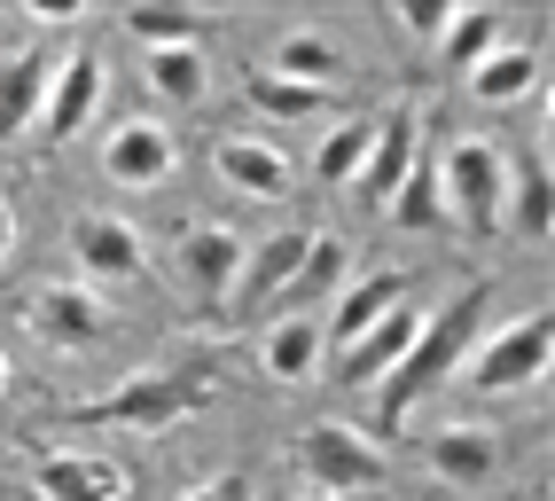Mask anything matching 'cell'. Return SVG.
I'll return each instance as SVG.
<instances>
[{
	"mask_svg": "<svg viewBox=\"0 0 555 501\" xmlns=\"http://www.w3.org/2000/svg\"><path fill=\"white\" fill-rule=\"evenodd\" d=\"M486 306H493V291L486 282H469L462 298H447L438 313H423V330H415V345L399 352V369L384 376V400H376V432H391V423H406V408L423 400V391H438L454 369H462V352L477 345V321H486Z\"/></svg>",
	"mask_w": 555,
	"mask_h": 501,
	"instance_id": "6da1fadb",
	"label": "cell"
},
{
	"mask_svg": "<svg viewBox=\"0 0 555 501\" xmlns=\"http://www.w3.org/2000/svg\"><path fill=\"white\" fill-rule=\"evenodd\" d=\"M204 400H211V376L204 369H133L118 391L70 408V423H102V432H165V423H180Z\"/></svg>",
	"mask_w": 555,
	"mask_h": 501,
	"instance_id": "7a4b0ae2",
	"label": "cell"
},
{
	"mask_svg": "<svg viewBox=\"0 0 555 501\" xmlns=\"http://www.w3.org/2000/svg\"><path fill=\"white\" fill-rule=\"evenodd\" d=\"M438 172V196H447V211L469 228V235H501V196H508V157L493 150L486 133H462L447 141V157L430 165Z\"/></svg>",
	"mask_w": 555,
	"mask_h": 501,
	"instance_id": "3957f363",
	"label": "cell"
},
{
	"mask_svg": "<svg viewBox=\"0 0 555 501\" xmlns=\"http://www.w3.org/2000/svg\"><path fill=\"white\" fill-rule=\"evenodd\" d=\"M298 471L313 478V493H367V486H384L391 454H384L376 432H360V423H313L298 439Z\"/></svg>",
	"mask_w": 555,
	"mask_h": 501,
	"instance_id": "277c9868",
	"label": "cell"
},
{
	"mask_svg": "<svg viewBox=\"0 0 555 501\" xmlns=\"http://www.w3.org/2000/svg\"><path fill=\"white\" fill-rule=\"evenodd\" d=\"M415 165H423V111H415V102H391V111L376 118V141H367L360 172H352L360 211H391V196L406 189Z\"/></svg>",
	"mask_w": 555,
	"mask_h": 501,
	"instance_id": "5b68a950",
	"label": "cell"
},
{
	"mask_svg": "<svg viewBox=\"0 0 555 501\" xmlns=\"http://www.w3.org/2000/svg\"><path fill=\"white\" fill-rule=\"evenodd\" d=\"M243 251H250V235L219 228V220L180 228V243H172V274H180V291L196 298V313H228L235 274H243Z\"/></svg>",
	"mask_w": 555,
	"mask_h": 501,
	"instance_id": "8992f818",
	"label": "cell"
},
{
	"mask_svg": "<svg viewBox=\"0 0 555 501\" xmlns=\"http://www.w3.org/2000/svg\"><path fill=\"white\" fill-rule=\"evenodd\" d=\"M547 352H555V321L547 313H516L508 330H493L486 345H477L469 384L477 391H525V384L547 376Z\"/></svg>",
	"mask_w": 555,
	"mask_h": 501,
	"instance_id": "52a82bcc",
	"label": "cell"
},
{
	"mask_svg": "<svg viewBox=\"0 0 555 501\" xmlns=\"http://www.w3.org/2000/svg\"><path fill=\"white\" fill-rule=\"evenodd\" d=\"M24 321H31V337L55 345V352H79V345H102L109 337V313L87 282H40V291L24 298Z\"/></svg>",
	"mask_w": 555,
	"mask_h": 501,
	"instance_id": "ba28073f",
	"label": "cell"
},
{
	"mask_svg": "<svg viewBox=\"0 0 555 501\" xmlns=\"http://www.w3.org/2000/svg\"><path fill=\"white\" fill-rule=\"evenodd\" d=\"M102 55H63L55 63V79H48V102H40V118H31V133H40V150H63V141H79L102 111Z\"/></svg>",
	"mask_w": 555,
	"mask_h": 501,
	"instance_id": "9c48e42d",
	"label": "cell"
},
{
	"mask_svg": "<svg viewBox=\"0 0 555 501\" xmlns=\"http://www.w3.org/2000/svg\"><path fill=\"white\" fill-rule=\"evenodd\" d=\"M102 172H109L118 189H157V181H172V172H180V141H172V126H157V118L109 126V141H102Z\"/></svg>",
	"mask_w": 555,
	"mask_h": 501,
	"instance_id": "30bf717a",
	"label": "cell"
},
{
	"mask_svg": "<svg viewBox=\"0 0 555 501\" xmlns=\"http://www.w3.org/2000/svg\"><path fill=\"white\" fill-rule=\"evenodd\" d=\"M70 251H79V267H87L94 282H133L141 267H150L141 228L118 220V211H79V220H70Z\"/></svg>",
	"mask_w": 555,
	"mask_h": 501,
	"instance_id": "8fae6325",
	"label": "cell"
},
{
	"mask_svg": "<svg viewBox=\"0 0 555 501\" xmlns=\"http://www.w3.org/2000/svg\"><path fill=\"white\" fill-rule=\"evenodd\" d=\"M306 228H282V235H258L250 251H243V274H235V298H228V313H258V306H274L282 291H289V274H298V259H306Z\"/></svg>",
	"mask_w": 555,
	"mask_h": 501,
	"instance_id": "7c38bea8",
	"label": "cell"
},
{
	"mask_svg": "<svg viewBox=\"0 0 555 501\" xmlns=\"http://www.w3.org/2000/svg\"><path fill=\"white\" fill-rule=\"evenodd\" d=\"M31 486L48 501H133V478L102 454H31Z\"/></svg>",
	"mask_w": 555,
	"mask_h": 501,
	"instance_id": "4fadbf2b",
	"label": "cell"
},
{
	"mask_svg": "<svg viewBox=\"0 0 555 501\" xmlns=\"http://www.w3.org/2000/svg\"><path fill=\"white\" fill-rule=\"evenodd\" d=\"M211 172H219L235 196H258V204L289 196V157L274 150V141H258V133H219V141H211Z\"/></svg>",
	"mask_w": 555,
	"mask_h": 501,
	"instance_id": "5bb4252c",
	"label": "cell"
},
{
	"mask_svg": "<svg viewBox=\"0 0 555 501\" xmlns=\"http://www.w3.org/2000/svg\"><path fill=\"white\" fill-rule=\"evenodd\" d=\"M423 462L447 486H486L501 471V432L493 423H438V432L423 439Z\"/></svg>",
	"mask_w": 555,
	"mask_h": 501,
	"instance_id": "9a60e30c",
	"label": "cell"
},
{
	"mask_svg": "<svg viewBox=\"0 0 555 501\" xmlns=\"http://www.w3.org/2000/svg\"><path fill=\"white\" fill-rule=\"evenodd\" d=\"M55 48H9L0 55V141H16L31 118H40V102H48V79H55Z\"/></svg>",
	"mask_w": 555,
	"mask_h": 501,
	"instance_id": "2e32d148",
	"label": "cell"
},
{
	"mask_svg": "<svg viewBox=\"0 0 555 501\" xmlns=\"http://www.w3.org/2000/svg\"><path fill=\"white\" fill-rule=\"evenodd\" d=\"M501 235L525 243V251H540L555 235V189H547V157L540 150L516 157V189L501 196Z\"/></svg>",
	"mask_w": 555,
	"mask_h": 501,
	"instance_id": "e0dca14e",
	"label": "cell"
},
{
	"mask_svg": "<svg viewBox=\"0 0 555 501\" xmlns=\"http://www.w3.org/2000/svg\"><path fill=\"white\" fill-rule=\"evenodd\" d=\"M415 330H423V313H415V306H391L367 337H352V345L337 352V384H376V376H391L399 352L415 345Z\"/></svg>",
	"mask_w": 555,
	"mask_h": 501,
	"instance_id": "ac0fdd59",
	"label": "cell"
},
{
	"mask_svg": "<svg viewBox=\"0 0 555 501\" xmlns=\"http://www.w3.org/2000/svg\"><path fill=\"white\" fill-rule=\"evenodd\" d=\"M391 306H406V274H399V267H384V274H367V282H352V291L337 298V313L321 321V337H328V352H345L352 337H367V330H376V321H384Z\"/></svg>",
	"mask_w": 555,
	"mask_h": 501,
	"instance_id": "d6986e66",
	"label": "cell"
},
{
	"mask_svg": "<svg viewBox=\"0 0 555 501\" xmlns=\"http://www.w3.org/2000/svg\"><path fill=\"white\" fill-rule=\"evenodd\" d=\"M258 70H274V79H298V87L337 94L352 63H345V48H337V40H321V31H282V40H274V63H258Z\"/></svg>",
	"mask_w": 555,
	"mask_h": 501,
	"instance_id": "ffe728a7",
	"label": "cell"
},
{
	"mask_svg": "<svg viewBox=\"0 0 555 501\" xmlns=\"http://www.w3.org/2000/svg\"><path fill=\"white\" fill-rule=\"evenodd\" d=\"M345 274H352V243L345 235H313L306 243V259H298V274H289V306H298V313H313V306H328V298H337L345 291Z\"/></svg>",
	"mask_w": 555,
	"mask_h": 501,
	"instance_id": "44dd1931",
	"label": "cell"
},
{
	"mask_svg": "<svg viewBox=\"0 0 555 501\" xmlns=\"http://www.w3.org/2000/svg\"><path fill=\"white\" fill-rule=\"evenodd\" d=\"M540 87V48H493L486 63H469V94L486 102V111H508V102H525Z\"/></svg>",
	"mask_w": 555,
	"mask_h": 501,
	"instance_id": "7402d4cb",
	"label": "cell"
},
{
	"mask_svg": "<svg viewBox=\"0 0 555 501\" xmlns=\"http://www.w3.org/2000/svg\"><path fill=\"white\" fill-rule=\"evenodd\" d=\"M321 313H282L274 330H267V376H282V384H306L313 369H321Z\"/></svg>",
	"mask_w": 555,
	"mask_h": 501,
	"instance_id": "603a6c76",
	"label": "cell"
},
{
	"mask_svg": "<svg viewBox=\"0 0 555 501\" xmlns=\"http://www.w3.org/2000/svg\"><path fill=\"white\" fill-rule=\"evenodd\" d=\"M150 87L172 102V111H196V102L211 94V63H204V48L189 40V48H150Z\"/></svg>",
	"mask_w": 555,
	"mask_h": 501,
	"instance_id": "cb8c5ba5",
	"label": "cell"
},
{
	"mask_svg": "<svg viewBox=\"0 0 555 501\" xmlns=\"http://www.w3.org/2000/svg\"><path fill=\"white\" fill-rule=\"evenodd\" d=\"M493 48H501V16H493V9H454L447 31H438V63H454V70L486 63Z\"/></svg>",
	"mask_w": 555,
	"mask_h": 501,
	"instance_id": "d4e9b609",
	"label": "cell"
},
{
	"mask_svg": "<svg viewBox=\"0 0 555 501\" xmlns=\"http://www.w3.org/2000/svg\"><path fill=\"white\" fill-rule=\"evenodd\" d=\"M367 141H376V118H345V126L313 150V181H321V189H352V172H360V157H367Z\"/></svg>",
	"mask_w": 555,
	"mask_h": 501,
	"instance_id": "484cf974",
	"label": "cell"
},
{
	"mask_svg": "<svg viewBox=\"0 0 555 501\" xmlns=\"http://www.w3.org/2000/svg\"><path fill=\"white\" fill-rule=\"evenodd\" d=\"M250 102L267 118H321V111H337V94L298 87V79H274V70H250Z\"/></svg>",
	"mask_w": 555,
	"mask_h": 501,
	"instance_id": "4316f807",
	"label": "cell"
},
{
	"mask_svg": "<svg viewBox=\"0 0 555 501\" xmlns=\"http://www.w3.org/2000/svg\"><path fill=\"white\" fill-rule=\"evenodd\" d=\"M384 220H391V228H438V220H447V196H438V172H430V165L406 172V189L391 196Z\"/></svg>",
	"mask_w": 555,
	"mask_h": 501,
	"instance_id": "83f0119b",
	"label": "cell"
},
{
	"mask_svg": "<svg viewBox=\"0 0 555 501\" xmlns=\"http://www.w3.org/2000/svg\"><path fill=\"white\" fill-rule=\"evenodd\" d=\"M133 40H150V48H189L196 40V16H172V9H133Z\"/></svg>",
	"mask_w": 555,
	"mask_h": 501,
	"instance_id": "f1b7e54d",
	"label": "cell"
},
{
	"mask_svg": "<svg viewBox=\"0 0 555 501\" xmlns=\"http://www.w3.org/2000/svg\"><path fill=\"white\" fill-rule=\"evenodd\" d=\"M447 16H454V0H406V9H399V24L415 31V40H438V31H447Z\"/></svg>",
	"mask_w": 555,
	"mask_h": 501,
	"instance_id": "f546056e",
	"label": "cell"
},
{
	"mask_svg": "<svg viewBox=\"0 0 555 501\" xmlns=\"http://www.w3.org/2000/svg\"><path fill=\"white\" fill-rule=\"evenodd\" d=\"M180 501H250V478L243 471H219V478H204V486H189Z\"/></svg>",
	"mask_w": 555,
	"mask_h": 501,
	"instance_id": "4dcf8cb0",
	"label": "cell"
},
{
	"mask_svg": "<svg viewBox=\"0 0 555 501\" xmlns=\"http://www.w3.org/2000/svg\"><path fill=\"white\" fill-rule=\"evenodd\" d=\"M9 243H16V211H9V196H0V259H9Z\"/></svg>",
	"mask_w": 555,
	"mask_h": 501,
	"instance_id": "1f68e13d",
	"label": "cell"
},
{
	"mask_svg": "<svg viewBox=\"0 0 555 501\" xmlns=\"http://www.w3.org/2000/svg\"><path fill=\"white\" fill-rule=\"evenodd\" d=\"M0 400H9V361H0Z\"/></svg>",
	"mask_w": 555,
	"mask_h": 501,
	"instance_id": "d6a6232c",
	"label": "cell"
},
{
	"mask_svg": "<svg viewBox=\"0 0 555 501\" xmlns=\"http://www.w3.org/2000/svg\"><path fill=\"white\" fill-rule=\"evenodd\" d=\"M298 501H337V493H298Z\"/></svg>",
	"mask_w": 555,
	"mask_h": 501,
	"instance_id": "836d02e7",
	"label": "cell"
}]
</instances>
